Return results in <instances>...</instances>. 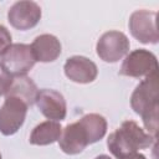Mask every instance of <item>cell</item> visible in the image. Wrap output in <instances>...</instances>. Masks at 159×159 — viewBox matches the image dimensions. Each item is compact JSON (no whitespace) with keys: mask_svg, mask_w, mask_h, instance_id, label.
<instances>
[{"mask_svg":"<svg viewBox=\"0 0 159 159\" xmlns=\"http://www.w3.org/2000/svg\"><path fill=\"white\" fill-rule=\"evenodd\" d=\"M37 93H39L37 87L32 82L31 78H29L26 76H19V77L14 78L12 84H11L10 89L7 91L6 96L19 97L24 102H26L27 106H31L35 103Z\"/></svg>","mask_w":159,"mask_h":159,"instance_id":"14","label":"cell"},{"mask_svg":"<svg viewBox=\"0 0 159 159\" xmlns=\"http://www.w3.org/2000/svg\"><path fill=\"white\" fill-rule=\"evenodd\" d=\"M35 62L30 45L25 43H14L0 56V66L12 77L25 76Z\"/></svg>","mask_w":159,"mask_h":159,"instance_id":"4","label":"cell"},{"mask_svg":"<svg viewBox=\"0 0 159 159\" xmlns=\"http://www.w3.org/2000/svg\"><path fill=\"white\" fill-rule=\"evenodd\" d=\"M119 73L127 77L142 78L158 73V61L154 53L148 50L139 48L127 55L123 61Z\"/></svg>","mask_w":159,"mask_h":159,"instance_id":"5","label":"cell"},{"mask_svg":"<svg viewBox=\"0 0 159 159\" xmlns=\"http://www.w3.org/2000/svg\"><path fill=\"white\" fill-rule=\"evenodd\" d=\"M107 132V120L103 116L89 113L78 122L65 127L58 144L63 153L75 155L81 153L87 145L101 140Z\"/></svg>","mask_w":159,"mask_h":159,"instance_id":"1","label":"cell"},{"mask_svg":"<svg viewBox=\"0 0 159 159\" xmlns=\"http://www.w3.org/2000/svg\"><path fill=\"white\" fill-rule=\"evenodd\" d=\"M12 81H14V77L0 66V96H4L7 93V91L12 84Z\"/></svg>","mask_w":159,"mask_h":159,"instance_id":"15","label":"cell"},{"mask_svg":"<svg viewBox=\"0 0 159 159\" xmlns=\"http://www.w3.org/2000/svg\"><path fill=\"white\" fill-rule=\"evenodd\" d=\"M130 43L128 37L120 31H108L97 41L96 51L104 62L114 63L124 57L129 51Z\"/></svg>","mask_w":159,"mask_h":159,"instance_id":"7","label":"cell"},{"mask_svg":"<svg viewBox=\"0 0 159 159\" xmlns=\"http://www.w3.org/2000/svg\"><path fill=\"white\" fill-rule=\"evenodd\" d=\"M41 19V7L34 1H17L7 12L10 25L17 30L25 31L32 29Z\"/></svg>","mask_w":159,"mask_h":159,"instance_id":"9","label":"cell"},{"mask_svg":"<svg viewBox=\"0 0 159 159\" xmlns=\"http://www.w3.org/2000/svg\"><path fill=\"white\" fill-rule=\"evenodd\" d=\"M124 159H147V158L143 154H140L139 152H137V153H134V154H132V155H129V157H127Z\"/></svg>","mask_w":159,"mask_h":159,"instance_id":"17","label":"cell"},{"mask_svg":"<svg viewBox=\"0 0 159 159\" xmlns=\"http://www.w3.org/2000/svg\"><path fill=\"white\" fill-rule=\"evenodd\" d=\"M129 31L142 43H157L159 40L157 27V12L137 10L129 17Z\"/></svg>","mask_w":159,"mask_h":159,"instance_id":"8","label":"cell"},{"mask_svg":"<svg viewBox=\"0 0 159 159\" xmlns=\"http://www.w3.org/2000/svg\"><path fill=\"white\" fill-rule=\"evenodd\" d=\"M29 106L21 98L6 96L0 108V132L4 135L15 134L25 122Z\"/></svg>","mask_w":159,"mask_h":159,"instance_id":"6","label":"cell"},{"mask_svg":"<svg viewBox=\"0 0 159 159\" xmlns=\"http://www.w3.org/2000/svg\"><path fill=\"white\" fill-rule=\"evenodd\" d=\"M62 134V127L55 120H46L37 124L29 138V142L34 145H48L60 139Z\"/></svg>","mask_w":159,"mask_h":159,"instance_id":"13","label":"cell"},{"mask_svg":"<svg viewBox=\"0 0 159 159\" xmlns=\"http://www.w3.org/2000/svg\"><path fill=\"white\" fill-rule=\"evenodd\" d=\"M0 159H1V154H0Z\"/></svg>","mask_w":159,"mask_h":159,"instance_id":"19","label":"cell"},{"mask_svg":"<svg viewBox=\"0 0 159 159\" xmlns=\"http://www.w3.org/2000/svg\"><path fill=\"white\" fill-rule=\"evenodd\" d=\"M94 159H112L111 157H108V155H104V154H102V155H98V157H96Z\"/></svg>","mask_w":159,"mask_h":159,"instance_id":"18","label":"cell"},{"mask_svg":"<svg viewBox=\"0 0 159 159\" xmlns=\"http://www.w3.org/2000/svg\"><path fill=\"white\" fill-rule=\"evenodd\" d=\"M63 70L67 78L76 83H91L98 75L96 63L84 56H72L67 58Z\"/></svg>","mask_w":159,"mask_h":159,"instance_id":"11","label":"cell"},{"mask_svg":"<svg viewBox=\"0 0 159 159\" xmlns=\"http://www.w3.org/2000/svg\"><path fill=\"white\" fill-rule=\"evenodd\" d=\"M30 47L35 57V61L40 62H52L57 60V57L61 55L60 40L50 34L37 36Z\"/></svg>","mask_w":159,"mask_h":159,"instance_id":"12","label":"cell"},{"mask_svg":"<svg viewBox=\"0 0 159 159\" xmlns=\"http://www.w3.org/2000/svg\"><path fill=\"white\" fill-rule=\"evenodd\" d=\"M158 91H159L158 73H154L145 77L135 87L130 97L132 109L142 117L145 129L154 138H157V133H158V111H159Z\"/></svg>","mask_w":159,"mask_h":159,"instance_id":"2","label":"cell"},{"mask_svg":"<svg viewBox=\"0 0 159 159\" xmlns=\"http://www.w3.org/2000/svg\"><path fill=\"white\" fill-rule=\"evenodd\" d=\"M10 46H11V35L4 25H0V56Z\"/></svg>","mask_w":159,"mask_h":159,"instance_id":"16","label":"cell"},{"mask_svg":"<svg viewBox=\"0 0 159 159\" xmlns=\"http://www.w3.org/2000/svg\"><path fill=\"white\" fill-rule=\"evenodd\" d=\"M36 104L40 112L48 119L63 120L67 113V106L63 96L55 89H41L36 96Z\"/></svg>","mask_w":159,"mask_h":159,"instance_id":"10","label":"cell"},{"mask_svg":"<svg viewBox=\"0 0 159 159\" xmlns=\"http://www.w3.org/2000/svg\"><path fill=\"white\" fill-rule=\"evenodd\" d=\"M157 138L142 129L134 120H125L122 125L109 134L107 147L117 159H124L139 149H147Z\"/></svg>","mask_w":159,"mask_h":159,"instance_id":"3","label":"cell"}]
</instances>
